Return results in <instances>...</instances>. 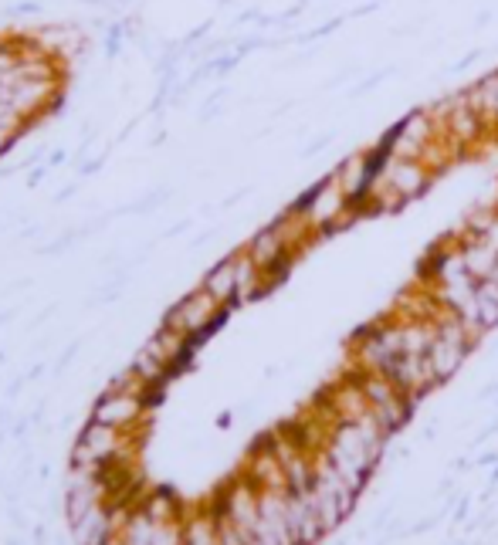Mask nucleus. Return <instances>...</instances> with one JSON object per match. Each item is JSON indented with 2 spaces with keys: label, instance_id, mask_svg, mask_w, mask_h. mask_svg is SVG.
I'll return each mask as SVG.
<instances>
[{
  "label": "nucleus",
  "instance_id": "21",
  "mask_svg": "<svg viewBox=\"0 0 498 545\" xmlns=\"http://www.w3.org/2000/svg\"><path fill=\"white\" fill-rule=\"evenodd\" d=\"M45 539H48V535H45V525H38V529H34V545H45Z\"/></svg>",
  "mask_w": 498,
  "mask_h": 545
},
{
  "label": "nucleus",
  "instance_id": "18",
  "mask_svg": "<svg viewBox=\"0 0 498 545\" xmlns=\"http://www.w3.org/2000/svg\"><path fill=\"white\" fill-rule=\"evenodd\" d=\"M78 353V342H72V346H68L65 349V353H61V359H58V373H61V369H65L68 363H72V356Z\"/></svg>",
  "mask_w": 498,
  "mask_h": 545
},
{
  "label": "nucleus",
  "instance_id": "20",
  "mask_svg": "<svg viewBox=\"0 0 498 545\" xmlns=\"http://www.w3.org/2000/svg\"><path fill=\"white\" fill-rule=\"evenodd\" d=\"M248 545H278V542L265 539V535H251V539H248Z\"/></svg>",
  "mask_w": 498,
  "mask_h": 545
},
{
  "label": "nucleus",
  "instance_id": "23",
  "mask_svg": "<svg viewBox=\"0 0 498 545\" xmlns=\"http://www.w3.org/2000/svg\"><path fill=\"white\" fill-rule=\"evenodd\" d=\"M488 281H495V285H498V265H495V271H492V275H488Z\"/></svg>",
  "mask_w": 498,
  "mask_h": 545
},
{
  "label": "nucleus",
  "instance_id": "10",
  "mask_svg": "<svg viewBox=\"0 0 498 545\" xmlns=\"http://www.w3.org/2000/svg\"><path fill=\"white\" fill-rule=\"evenodd\" d=\"M156 529H160V522L150 515V512H143V508H133V515H129V522H126V529H122L119 535L126 539L129 545H150L153 542V535Z\"/></svg>",
  "mask_w": 498,
  "mask_h": 545
},
{
  "label": "nucleus",
  "instance_id": "14",
  "mask_svg": "<svg viewBox=\"0 0 498 545\" xmlns=\"http://www.w3.org/2000/svg\"><path fill=\"white\" fill-rule=\"evenodd\" d=\"M150 545H183V522H166V525H160Z\"/></svg>",
  "mask_w": 498,
  "mask_h": 545
},
{
  "label": "nucleus",
  "instance_id": "1",
  "mask_svg": "<svg viewBox=\"0 0 498 545\" xmlns=\"http://www.w3.org/2000/svg\"><path fill=\"white\" fill-rule=\"evenodd\" d=\"M221 312H224V305L217 302L211 292L197 288V292H190L187 298H180V302L173 305L170 312H166L163 325H170V329L183 332L187 339H194V336H204V332L211 329L217 319H221Z\"/></svg>",
  "mask_w": 498,
  "mask_h": 545
},
{
  "label": "nucleus",
  "instance_id": "22",
  "mask_svg": "<svg viewBox=\"0 0 498 545\" xmlns=\"http://www.w3.org/2000/svg\"><path fill=\"white\" fill-rule=\"evenodd\" d=\"M106 545H129L126 539H122V535H109V542Z\"/></svg>",
  "mask_w": 498,
  "mask_h": 545
},
{
  "label": "nucleus",
  "instance_id": "3",
  "mask_svg": "<svg viewBox=\"0 0 498 545\" xmlns=\"http://www.w3.org/2000/svg\"><path fill=\"white\" fill-rule=\"evenodd\" d=\"M146 410H150V400H146V397L106 390L99 400H95L92 420H99V424H109V427H119V430H143Z\"/></svg>",
  "mask_w": 498,
  "mask_h": 545
},
{
  "label": "nucleus",
  "instance_id": "5",
  "mask_svg": "<svg viewBox=\"0 0 498 545\" xmlns=\"http://www.w3.org/2000/svg\"><path fill=\"white\" fill-rule=\"evenodd\" d=\"M68 529H72L75 545H106L109 535H116L112 532V522H109V505L92 508L89 515L78 518V522H72Z\"/></svg>",
  "mask_w": 498,
  "mask_h": 545
},
{
  "label": "nucleus",
  "instance_id": "13",
  "mask_svg": "<svg viewBox=\"0 0 498 545\" xmlns=\"http://www.w3.org/2000/svg\"><path fill=\"white\" fill-rule=\"evenodd\" d=\"M133 369L153 386V390H160V386L166 383V376H170V366L160 363V359H156L150 349H139L136 359H133Z\"/></svg>",
  "mask_w": 498,
  "mask_h": 545
},
{
  "label": "nucleus",
  "instance_id": "16",
  "mask_svg": "<svg viewBox=\"0 0 498 545\" xmlns=\"http://www.w3.org/2000/svg\"><path fill=\"white\" fill-rule=\"evenodd\" d=\"M478 241H485V244H488V248H492V251L498 254V217H495V224H492V227H488V231H485V234H478Z\"/></svg>",
  "mask_w": 498,
  "mask_h": 545
},
{
  "label": "nucleus",
  "instance_id": "15",
  "mask_svg": "<svg viewBox=\"0 0 498 545\" xmlns=\"http://www.w3.org/2000/svg\"><path fill=\"white\" fill-rule=\"evenodd\" d=\"M163 200H166V190H160V193H150V197H143V200H139V204H136L133 210H136V214H146V210H153L156 204H163Z\"/></svg>",
  "mask_w": 498,
  "mask_h": 545
},
{
  "label": "nucleus",
  "instance_id": "2",
  "mask_svg": "<svg viewBox=\"0 0 498 545\" xmlns=\"http://www.w3.org/2000/svg\"><path fill=\"white\" fill-rule=\"evenodd\" d=\"M431 177H434V170L421 160V156H390L377 180L400 200V204H407V200L421 197V193L431 187Z\"/></svg>",
  "mask_w": 498,
  "mask_h": 545
},
{
  "label": "nucleus",
  "instance_id": "6",
  "mask_svg": "<svg viewBox=\"0 0 498 545\" xmlns=\"http://www.w3.org/2000/svg\"><path fill=\"white\" fill-rule=\"evenodd\" d=\"M234 265H238V302H248V298H258L261 292H268V275L251 261L248 251L234 254Z\"/></svg>",
  "mask_w": 498,
  "mask_h": 545
},
{
  "label": "nucleus",
  "instance_id": "11",
  "mask_svg": "<svg viewBox=\"0 0 498 545\" xmlns=\"http://www.w3.org/2000/svg\"><path fill=\"white\" fill-rule=\"evenodd\" d=\"M143 512H150L156 522L166 525V522H183V512L177 505V498L170 495V491H150V495L143 498Z\"/></svg>",
  "mask_w": 498,
  "mask_h": 545
},
{
  "label": "nucleus",
  "instance_id": "24",
  "mask_svg": "<svg viewBox=\"0 0 498 545\" xmlns=\"http://www.w3.org/2000/svg\"><path fill=\"white\" fill-rule=\"evenodd\" d=\"M7 545H17V539H7Z\"/></svg>",
  "mask_w": 498,
  "mask_h": 545
},
{
  "label": "nucleus",
  "instance_id": "8",
  "mask_svg": "<svg viewBox=\"0 0 498 545\" xmlns=\"http://www.w3.org/2000/svg\"><path fill=\"white\" fill-rule=\"evenodd\" d=\"M468 102L482 112L488 126H498V72L485 75L482 82H475L468 89Z\"/></svg>",
  "mask_w": 498,
  "mask_h": 545
},
{
  "label": "nucleus",
  "instance_id": "9",
  "mask_svg": "<svg viewBox=\"0 0 498 545\" xmlns=\"http://www.w3.org/2000/svg\"><path fill=\"white\" fill-rule=\"evenodd\" d=\"M183 545H217V515L183 518Z\"/></svg>",
  "mask_w": 498,
  "mask_h": 545
},
{
  "label": "nucleus",
  "instance_id": "4",
  "mask_svg": "<svg viewBox=\"0 0 498 545\" xmlns=\"http://www.w3.org/2000/svg\"><path fill=\"white\" fill-rule=\"evenodd\" d=\"M204 292H211L217 302L224 305H234L238 302V265H234V254L231 258H224V261H217V265L207 271L204 275Z\"/></svg>",
  "mask_w": 498,
  "mask_h": 545
},
{
  "label": "nucleus",
  "instance_id": "7",
  "mask_svg": "<svg viewBox=\"0 0 498 545\" xmlns=\"http://www.w3.org/2000/svg\"><path fill=\"white\" fill-rule=\"evenodd\" d=\"M458 244H461V258H465V268L471 271V278L485 281L488 275H492L495 265H498V254L488 248L485 241L468 237V241H458Z\"/></svg>",
  "mask_w": 498,
  "mask_h": 545
},
{
  "label": "nucleus",
  "instance_id": "19",
  "mask_svg": "<svg viewBox=\"0 0 498 545\" xmlns=\"http://www.w3.org/2000/svg\"><path fill=\"white\" fill-rule=\"evenodd\" d=\"M14 437H28V420H17V424H14Z\"/></svg>",
  "mask_w": 498,
  "mask_h": 545
},
{
  "label": "nucleus",
  "instance_id": "17",
  "mask_svg": "<svg viewBox=\"0 0 498 545\" xmlns=\"http://www.w3.org/2000/svg\"><path fill=\"white\" fill-rule=\"evenodd\" d=\"M41 4H34V0H24V4H14L11 14H38Z\"/></svg>",
  "mask_w": 498,
  "mask_h": 545
},
{
  "label": "nucleus",
  "instance_id": "12",
  "mask_svg": "<svg viewBox=\"0 0 498 545\" xmlns=\"http://www.w3.org/2000/svg\"><path fill=\"white\" fill-rule=\"evenodd\" d=\"M475 302H478V322H482V329H495L498 325V285L495 281H478L475 288Z\"/></svg>",
  "mask_w": 498,
  "mask_h": 545
}]
</instances>
